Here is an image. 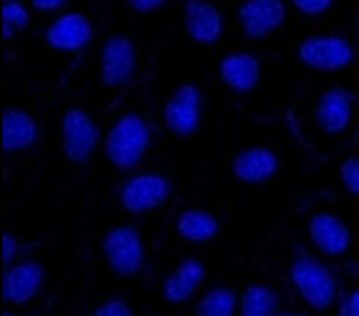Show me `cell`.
I'll return each instance as SVG.
<instances>
[{"instance_id": "obj_1", "label": "cell", "mask_w": 359, "mask_h": 316, "mask_svg": "<svg viewBox=\"0 0 359 316\" xmlns=\"http://www.w3.org/2000/svg\"><path fill=\"white\" fill-rule=\"evenodd\" d=\"M289 281L302 301L314 311H329L337 301L339 286L329 266L309 256H296L289 266Z\"/></svg>"}, {"instance_id": "obj_2", "label": "cell", "mask_w": 359, "mask_h": 316, "mask_svg": "<svg viewBox=\"0 0 359 316\" xmlns=\"http://www.w3.org/2000/svg\"><path fill=\"white\" fill-rule=\"evenodd\" d=\"M152 135H149L147 122L140 114H122L111 124L107 142H104V152L107 160L119 170H132L142 162V157L147 155Z\"/></svg>"}, {"instance_id": "obj_3", "label": "cell", "mask_w": 359, "mask_h": 316, "mask_svg": "<svg viewBox=\"0 0 359 316\" xmlns=\"http://www.w3.org/2000/svg\"><path fill=\"white\" fill-rule=\"evenodd\" d=\"M104 259L119 278H132L144 266V245L135 226H114L102 240Z\"/></svg>"}, {"instance_id": "obj_4", "label": "cell", "mask_w": 359, "mask_h": 316, "mask_svg": "<svg viewBox=\"0 0 359 316\" xmlns=\"http://www.w3.org/2000/svg\"><path fill=\"white\" fill-rule=\"evenodd\" d=\"M172 185L160 172H140L129 177L119 190V205L129 215H147L170 200Z\"/></svg>"}, {"instance_id": "obj_5", "label": "cell", "mask_w": 359, "mask_h": 316, "mask_svg": "<svg viewBox=\"0 0 359 316\" xmlns=\"http://www.w3.org/2000/svg\"><path fill=\"white\" fill-rule=\"evenodd\" d=\"M352 58L354 48L344 36L319 33L299 43V61L314 71H341L344 66L352 64Z\"/></svg>"}, {"instance_id": "obj_6", "label": "cell", "mask_w": 359, "mask_h": 316, "mask_svg": "<svg viewBox=\"0 0 359 316\" xmlns=\"http://www.w3.org/2000/svg\"><path fill=\"white\" fill-rule=\"evenodd\" d=\"M99 144V130L94 119L83 109H69L61 119V147L71 165H83L91 160Z\"/></svg>"}, {"instance_id": "obj_7", "label": "cell", "mask_w": 359, "mask_h": 316, "mask_svg": "<svg viewBox=\"0 0 359 316\" xmlns=\"http://www.w3.org/2000/svg\"><path fill=\"white\" fill-rule=\"evenodd\" d=\"M137 64V53L132 39H127L124 33H111L109 39L104 41L102 56H99V76L107 89H119L132 78Z\"/></svg>"}, {"instance_id": "obj_8", "label": "cell", "mask_w": 359, "mask_h": 316, "mask_svg": "<svg viewBox=\"0 0 359 316\" xmlns=\"http://www.w3.org/2000/svg\"><path fill=\"white\" fill-rule=\"evenodd\" d=\"M200 89L195 84H182L175 89V94L167 99L165 109H162V122L167 132L175 137H190L195 135L200 124Z\"/></svg>"}, {"instance_id": "obj_9", "label": "cell", "mask_w": 359, "mask_h": 316, "mask_svg": "<svg viewBox=\"0 0 359 316\" xmlns=\"http://www.w3.org/2000/svg\"><path fill=\"white\" fill-rule=\"evenodd\" d=\"M309 240L329 259H339L352 248V231L337 213H314L309 220Z\"/></svg>"}, {"instance_id": "obj_10", "label": "cell", "mask_w": 359, "mask_h": 316, "mask_svg": "<svg viewBox=\"0 0 359 316\" xmlns=\"http://www.w3.org/2000/svg\"><path fill=\"white\" fill-rule=\"evenodd\" d=\"M286 20V3L283 0H243L238 6V23L248 39L261 41L281 28Z\"/></svg>"}, {"instance_id": "obj_11", "label": "cell", "mask_w": 359, "mask_h": 316, "mask_svg": "<svg viewBox=\"0 0 359 316\" xmlns=\"http://www.w3.org/2000/svg\"><path fill=\"white\" fill-rule=\"evenodd\" d=\"M91 36H94V23L79 11L58 15L51 20V26L46 28V43L64 53H74L83 48L91 41Z\"/></svg>"}, {"instance_id": "obj_12", "label": "cell", "mask_w": 359, "mask_h": 316, "mask_svg": "<svg viewBox=\"0 0 359 316\" xmlns=\"http://www.w3.org/2000/svg\"><path fill=\"white\" fill-rule=\"evenodd\" d=\"M41 284H43V266L39 261H20L8 266L3 278V298L11 306H26L36 298Z\"/></svg>"}, {"instance_id": "obj_13", "label": "cell", "mask_w": 359, "mask_h": 316, "mask_svg": "<svg viewBox=\"0 0 359 316\" xmlns=\"http://www.w3.org/2000/svg\"><path fill=\"white\" fill-rule=\"evenodd\" d=\"M182 31L195 43H215L223 33V13L210 0H187Z\"/></svg>"}, {"instance_id": "obj_14", "label": "cell", "mask_w": 359, "mask_h": 316, "mask_svg": "<svg viewBox=\"0 0 359 316\" xmlns=\"http://www.w3.org/2000/svg\"><path fill=\"white\" fill-rule=\"evenodd\" d=\"M220 78L233 94H248L258 86L261 61L248 51H236L220 58Z\"/></svg>"}, {"instance_id": "obj_15", "label": "cell", "mask_w": 359, "mask_h": 316, "mask_svg": "<svg viewBox=\"0 0 359 316\" xmlns=\"http://www.w3.org/2000/svg\"><path fill=\"white\" fill-rule=\"evenodd\" d=\"M278 170V157L269 147H250L243 149L241 155L233 157L231 172L236 180L245 185H258V182L271 180Z\"/></svg>"}, {"instance_id": "obj_16", "label": "cell", "mask_w": 359, "mask_h": 316, "mask_svg": "<svg viewBox=\"0 0 359 316\" xmlns=\"http://www.w3.org/2000/svg\"><path fill=\"white\" fill-rule=\"evenodd\" d=\"M205 281V263L198 259H185L175 266V271L162 284V298L167 303H185Z\"/></svg>"}, {"instance_id": "obj_17", "label": "cell", "mask_w": 359, "mask_h": 316, "mask_svg": "<svg viewBox=\"0 0 359 316\" xmlns=\"http://www.w3.org/2000/svg\"><path fill=\"white\" fill-rule=\"evenodd\" d=\"M352 99L341 89L324 91L316 102V124L324 135H341L352 122Z\"/></svg>"}, {"instance_id": "obj_18", "label": "cell", "mask_w": 359, "mask_h": 316, "mask_svg": "<svg viewBox=\"0 0 359 316\" xmlns=\"http://www.w3.org/2000/svg\"><path fill=\"white\" fill-rule=\"evenodd\" d=\"M39 139V124L28 111L6 109L3 114V149L8 155H18L23 149L33 147Z\"/></svg>"}, {"instance_id": "obj_19", "label": "cell", "mask_w": 359, "mask_h": 316, "mask_svg": "<svg viewBox=\"0 0 359 316\" xmlns=\"http://www.w3.org/2000/svg\"><path fill=\"white\" fill-rule=\"evenodd\" d=\"M175 231L182 240L187 243H208L218 235L220 223L218 218L208 210H200V207H187L177 215L175 220Z\"/></svg>"}, {"instance_id": "obj_20", "label": "cell", "mask_w": 359, "mask_h": 316, "mask_svg": "<svg viewBox=\"0 0 359 316\" xmlns=\"http://www.w3.org/2000/svg\"><path fill=\"white\" fill-rule=\"evenodd\" d=\"M278 296L263 284H248L238 296V316H276Z\"/></svg>"}, {"instance_id": "obj_21", "label": "cell", "mask_w": 359, "mask_h": 316, "mask_svg": "<svg viewBox=\"0 0 359 316\" xmlns=\"http://www.w3.org/2000/svg\"><path fill=\"white\" fill-rule=\"evenodd\" d=\"M195 316H238V296L231 286H212L195 303Z\"/></svg>"}, {"instance_id": "obj_22", "label": "cell", "mask_w": 359, "mask_h": 316, "mask_svg": "<svg viewBox=\"0 0 359 316\" xmlns=\"http://www.w3.org/2000/svg\"><path fill=\"white\" fill-rule=\"evenodd\" d=\"M28 23H31V13L23 3H18V0L3 3V39L13 41L15 36L26 31Z\"/></svg>"}, {"instance_id": "obj_23", "label": "cell", "mask_w": 359, "mask_h": 316, "mask_svg": "<svg viewBox=\"0 0 359 316\" xmlns=\"http://www.w3.org/2000/svg\"><path fill=\"white\" fill-rule=\"evenodd\" d=\"M339 177H341V185L359 198V157H344L341 160Z\"/></svg>"}, {"instance_id": "obj_24", "label": "cell", "mask_w": 359, "mask_h": 316, "mask_svg": "<svg viewBox=\"0 0 359 316\" xmlns=\"http://www.w3.org/2000/svg\"><path fill=\"white\" fill-rule=\"evenodd\" d=\"M91 316H135V311L122 298H109V301L99 303L97 309L91 311Z\"/></svg>"}, {"instance_id": "obj_25", "label": "cell", "mask_w": 359, "mask_h": 316, "mask_svg": "<svg viewBox=\"0 0 359 316\" xmlns=\"http://www.w3.org/2000/svg\"><path fill=\"white\" fill-rule=\"evenodd\" d=\"M291 3H294V8L299 13L309 15V18L327 13L329 8H332V0H291Z\"/></svg>"}, {"instance_id": "obj_26", "label": "cell", "mask_w": 359, "mask_h": 316, "mask_svg": "<svg viewBox=\"0 0 359 316\" xmlns=\"http://www.w3.org/2000/svg\"><path fill=\"white\" fill-rule=\"evenodd\" d=\"M18 248H20V243H18V238H15L13 233H11V231L3 233V263L13 266L15 256H18Z\"/></svg>"}, {"instance_id": "obj_27", "label": "cell", "mask_w": 359, "mask_h": 316, "mask_svg": "<svg viewBox=\"0 0 359 316\" xmlns=\"http://www.w3.org/2000/svg\"><path fill=\"white\" fill-rule=\"evenodd\" d=\"M167 0H129V8L135 11V13H142V15H147V13H154L157 8L165 6Z\"/></svg>"}, {"instance_id": "obj_28", "label": "cell", "mask_w": 359, "mask_h": 316, "mask_svg": "<svg viewBox=\"0 0 359 316\" xmlns=\"http://www.w3.org/2000/svg\"><path fill=\"white\" fill-rule=\"evenodd\" d=\"M31 6L36 11H41V13H51V11L64 6V0H31Z\"/></svg>"}, {"instance_id": "obj_29", "label": "cell", "mask_w": 359, "mask_h": 316, "mask_svg": "<svg viewBox=\"0 0 359 316\" xmlns=\"http://www.w3.org/2000/svg\"><path fill=\"white\" fill-rule=\"evenodd\" d=\"M346 316H359V289H354L349 294V301H346Z\"/></svg>"}, {"instance_id": "obj_30", "label": "cell", "mask_w": 359, "mask_h": 316, "mask_svg": "<svg viewBox=\"0 0 359 316\" xmlns=\"http://www.w3.org/2000/svg\"><path fill=\"white\" fill-rule=\"evenodd\" d=\"M276 316H302V314H299V311H278Z\"/></svg>"}, {"instance_id": "obj_31", "label": "cell", "mask_w": 359, "mask_h": 316, "mask_svg": "<svg viewBox=\"0 0 359 316\" xmlns=\"http://www.w3.org/2000/svg\"><path fill=\"white\" fill-rule=\"evenodd\" d=\"M6 316H15V314H13V311H6Z\"/></svg>"}, {"instance_id": "obj_32", "label": "cell", "mask_w": 359, "mask_h": 316, "mask_svg": "<svg viewBox=\"0 0 359 316\" xmlns=\"http://www.w3.org/2000/svg\"><path fill=\"white\" fill-rule=\"evenodd\" d=\"M357 33H359V13H357Z\"/></svg>"}, {"instance_id": "obj_33", "label": "cell", "mask_w": 359, "mask_h": 316, "mask_svg": "<svg viewBox=\"0 0 359 316\" xmlns=\"http://www.w3.org/2000/svg\"><path fill=\"white\" fill-rule=\"evenodd\" d=\"M3 3H11V0H3Z\"/></svg>"}]
</instances>
